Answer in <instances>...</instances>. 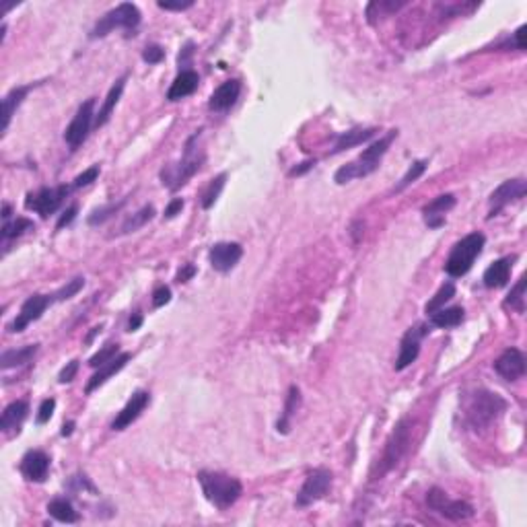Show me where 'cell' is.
<instances>
[{
    "mask_svg": "<svg viewBox=\"0 0 527 527\" xmlns=\"http://www.w3.org/2000/svg\"><path fill=\"white\" fill-rule=\"evenodd\" d=\"M198 482L202 486V492L206 497V501L210 505H214L216 509L225 511L231 505H235L243 492V486L237 478L227 476L223 472H208L202 470L198 472Z\"/></svg>",
    "mask_w": 527,
    "mask_h": 527,
    "instance_id": "cell-1",
    "label": "cell"
},
{
    "mask_svg": "<svg viewBox=\"0 0 527 527\" xmlns=\"http://www.w3.org/2000/svg\"><path fill=\"white\" fill-rule=\"evenodd\" d=\"M198 140H200V130L194 132V134L187 138V142H185V147H183V157H181V161L176 163V165H167V167L161 169V181H163V185L169 187L172 192L179 189L181 185H185L187 179L192 176H196V174L200 172L202 163L206 161V155H204V151L198 147Z\"/></svg>",
    "mask_w": 527,
    "mask_h": 527,
    "instance_id": "cell-2",
    "label": "cell"
},
{
    "mask_svg": "<svg viewBox=\"0 0 527 527\" xmlns=\"http://www.w3.org/2000/svg\"><path fill=\"white\" fill-rule=\"evenodd\" d=\"M396 136H398V130H391L387 136H383L377 142H373L356 161L340 167L336 172V176H334V181L342 185V183H349L352 179H356V177H367L371 176L373 172H377V167L381 163V157L387 153V149H389V145H391V140Z\"/></svg>",
    "mask_w": 527,
    "mask_h": 527,
    "instance_id": "cell-3",
    "label": "cell"
},
{
    "mask_svg": "<svg viewBox=\"0 0 527 527\" xmlns=\"http://www.w3.org/2000/svg\"><path fill=\"white\" fill-rule=\"evenodd\" d=\"M505 410H507V402L499 394H492L486 389H478L476 394H472L465 404V416L474 429H484L492 425Z\"/></svg>",
    "mask_w": 527,
    "mask_h": 527,
    "instance_id": "cell-4",
    "label": "cell"
},
{
    "mask_svg": "<svg viewBox=\"0 0 527 527\" xmlns=\"http://www.w3.org/2000/svg\"><path fill=\"white\" fill-rule=\"evenodd\" d=\"M486 243V237L482 233H470L465 235L461 241H457L445 262V272L453 278H459L463 274H468L472 270V266L476 262V258L482 254Z\"/></svg>",
    "mask_w": 527,
    "mask_h": 527,
    "instance_id": "cell-5",
    "label": "cell"
},
{
    "mask_svg": "<svg viewBox=\"0 0 527 527\" xmlns=\"http://www.w3.org/2000/svg\"><path fill=\"white\" fill-rule=\"evenodd\" d=\"M140 25V10L136 4L132 2H122L115 8L107 10L97 25L91 31V37H105L107 33H111L113 29H126V31H134Z\"/></svg>",
    "mask_w": 527,
    "mask_h": 527,
    "instance_id": "cell-6",
    "label": "cell"
},
{
    "mask_svg": "<svg viewBox=\"0 0 527 527\" xmlns=\"http://www.w3.org/2000/svg\"><path fill=\"white\" fill-rule=\"evenodd\" d=\"M71 194L68 185H56V187H41L33 194H27L25 198V208L33 210L37 214H41L44 219H48L50 214H54L60 204L64 202V198Z\"/></svg>",
    "mask_w": 527,
    "mask_h": 527,
    "instance_id": "cell-7",
    "label": "cell"
},
{
    "mask_svg": "<svg viewBox=\"0 0 527 527\" xmlns=\"http://www.w3.org/2000/svg\"><path fill=\"white\" fill-rule=\"evenodd\" d=\"M332 486V472L326 468H315L313 472H309V476L305 478L301 492L297 494V507H307L317 503L320 499H324L328 494Z\"/></svg>",
    "mask_w": 527,
    "mask_h": 527,
    "instance_id": "cell-8",
    "label": "cell"
},
{
    "mask_svg": "<svg viewBox=\"0 0 527 527\" xmlns=\"http://www.w3.org/2000/svg\"><path fill=\"white\" fill-rule=\"evenodd\" d=\"M427 505L441 513L443 517L451 519V521H463L470 519L474 515V507L463 503V501H451L441 488H431L427 492Z\"/></svg>",
    "mask_w": 527,
    "mask_h": 527,
    "instance_id": "cell-9",
    "label": "cell"
},
{
    "mask_svg": "<svg viewBox=\"0 0 527 527\" xmlns=\"http://www.w3.org/2000/svg\"><path fill=\"white\" fill-rule=\"evenodd\" d=\"M408 445H410V423L406 418H402L385 443V451H383V459H381L383 472L391 470L402 459V455L408 451Z\"/></svg>",
    "mask_w": 527,
    "mask_h": 527,
    "instance_id": "cell-10",
    "label": "cell"
},
{
    "mask_svg": "<svg viewBox=\"0 0 527 527\" xmlns=\"http://www.w3.org/2000/svg\"><path fill=\"white\" fill-rule=\"evenodd\" d=\"M93 107H95V99H87L81 107H79V111H77V115L73 118V122L68 124V128H66V132H64V140H66V145L75 151V149H79L85 140H87L89 136V130H91V124H93Z\"/></svg>",
    "mask_w": 527,
    "mask_h": 527,
    "instance_id": "cell-11",
    "label": "cell"
},
{
    "mask_svg": "<svg viewBox=\"0 0 527 527\" xmlns=\"http://www.w3.org/2000/svg\"><path fill=\"white\" fill-rule=\"evenodd\" d=\"M429 332H431V330H429L427 324H418V326L410 328V330L404 334V338H402V342H400V354H398V358H396V371H404L406 367H410V364L418 358V354H420V342H423V338H425Z\"/></svg>",
    "mask_w": 527,
    "mask_h": 527,
    "instance_id": "cell-12",
    "label": "cell"
},
{
    "mask_svg": "<svg viewBox=\"0 0 527 527\" xmlns=\"http://www.w3.org/2000/svg\"><path fill=\"white\" fill-rule=\"evenodd\" d=\"M50 303H54V301H52V295H31V297L21 305V311H19V315L12 320V324L8 326V330H10V332H23L29 324L37 322V320L44 315V311L50 307Z\"/></svg>",
    "mask_w": 527,
    "mask_h": 527,
    "instance_id": "cell-13",
    "label": "cell"
},
{
    "mask_svg": "<svg viewBox=\"0 0 527 527\" xmlns=\"http://www.w3.org/2000/svg\"><path fill=\"white\" fill-rule=\"evenodd\" d=\"M527 183L526 179H507L503 181L492 194H490V214L488 219L497 216L505 206H509L511 202H517L526 196Z\"/></svg>",
    "mask_w": 527,
    "mask_h": 527,
    "instance_id": "cell-14",
    "label": "cell"
},
{
    "mask_svg": "<svg viewBox=\"0 0 527 527\" xmlns=\"http://www.w3.org/2000/svg\"><path fill=\"white\" fill-rule=\"evenodd\" d=\"M241 256H243V248H241L239 243H235V241L214 243V246L210 248V254H208L210 266H212L216 272H221V274L231 272V270L237 266V262L241 260Z\"/></svg>",
    "mask_w": 527,
    "mask_h": 527,
    "instance_id": "cell-15",
    "label": "cell"
},
{
    "mask_svg": "<svg viewBox=\"0 0 527 527\" xmlns=\"http://www.w3.org/2000/svg\"><path fill=\"white\" fill-rule=\"evenodd\" d=\"M494 371L507 381L521 379L526 375V354L519 349H507L494 360Z\"/></svg>",
    "mask_w": 527,
    "mask_h": 527,
    "instance_id": "cell-16",
    "label": "cell"
},
{
    "mask_svg": "<svg viewBox=\"0 0 527 527\" xmlns=\"http://www.w3.org/2000/svg\"><path fill=\"white\" fill-rule=\"evenodd\" d=\"M149 402H151V394H149V391H136V394L128 400V404L118 412V416H115L113 423H111V429H113V431H124V429H128V427L145 412V408L149 406Z\"/></svg>",
    "mask_w": 527,
    "mask_h": 527,
    "instance_id": "cell-17",
    "label": "cell"
},
{
    "mask_svg": "<svg viewBox=\"0 0 527 527\" xmlns=\"http://www.w3.org/2000/svg\"><path fill=\"white\" fill-rule=\"evenodd\" d=\"M19 470L29 482H44L50 472V457L39 449L27 451L21 459Z\"/></svg>",
    "mask_w": 527,
    "mask_h": 527,
    "instance_id": "cell-18",
    "label": "cell"
},
{
    "mask_svg": "<svg viewBox=\"0 0 527 527\" xmlns=\"http://www.w3.org/2000/svg\"><path fill=\"white\" fill-rule=\"evenodd\" d=\"M239 93H241V83L237 79L225 81L221 87L214 89V93L210 95L208 107L212 111H225V109L235 105V101L239 99Z\"/></svg>",
    "mask_w": 527,
    "mask_h": 527,
    "instance_id": "cell-19",
    "label": "cell"
},
{
    "mask_svg": "<svg viewBox=\"0 0 527 527\" xmlns=\"http://www.w3.org/2000/svg\"><path fill=\"white\" fill-rule=\"evenodd\" d=\"M455 206V196L453 194H443V196H437L433 202H429L425 208H423V214H425V221L431 229H439L445 225V212L451 210Z\"/></svg>",
    "mask_w": 527,
    "mask_h": 527,
    "instance_id": "cell-20",
    "label": "cell"
},
{
    "mask_svg": "<svg viewBox=\"0 0 527 527\" xmlns=\"http://www.w3.org/2000/svg\"><path fill=\"white\" fill-rule=\"evenodd\" d=\"M27 412H29V404L25 400H17V402L8 404L2 412V418H0L2 433H6V435L19 433L23 420L27 418Z\"/></svg>",
    "mask_w": 527,
    "mask_h": 527,
    "instance_id": "cell-21",
    "label": "cell"
},
{
    "mask_svg": "<svg viewBox=\"0 0 527 527\" xmlns=\"http://www.w3.org/2000/svg\"><path fill=\"white\" fill-rule=\"evenodd\" d=\"M130 360V354L128 352H120L115 358H111L109 362H105V364H101L99 367V371L89 379V383H87V387H85V391L87 394H93L99 385H103L111 375H115V373H120L124 367H126V362Z\"/></svg>",
    "mask_w": 527,
    "mask_h": 527,
    "instance_id": "cell-22",
    "label": "cell"
},
{
    "mask_svg": "<svg viewBox=\"0 0 527 527\" xmlns=\"http://www.w3.org/2000/svg\"><path fill=\"white\" fill-rule=\"evenodd\" d=\"M513 260L515 258H501L494 264H490L482 276L484 280V286L488 288H501L509 282V276H511V266H513Z\"/></svg>",
    "mask_w": 527,
    "mask_h": 527,
    "instance_id": "cell-23",
    "label": "cell"
},
{
    "mask_svg": "<svg viewBox=\"0 0 527 527\" xmlns=\"http://www.w3.org/2000/svg\"><path fill=\"white\" fill-rule=\"evenodd\" d=\"M29 91H31V85H25V87L12 89L10 93H6V95H4V99H2V124H0V132H2V134L8 130L10 120H12V115H15L17 107L23 103V99L27 97V93H29Z\"/></svg>",
    "mask_w": 527,
    "mask_h": 527,
    "instance_id": "cell-24",
    "label": "cell"
},
{
    "mask_svg": "<svg viewBox=\"0 0 527 527\" xmlns=\"http://www.w3.org/2000/svg\"><path fill=\"white\" fill-rule=\"evenodd\" d=\"M198 83H200L198 73H194V71H181L176 77V81L172 83L169 91H167V99L169 101H179V99L192 95L198 89Z\"/></svg>",
    "mask_w": 527,
    "mask_h": 527,
    "instance_id": "cell-25",
    "label": "cell"
},
{
    "mask_svg": "<svg viewBox=\"0 0 527 527\" xmlns=\"http://www.w3.org/2000/svg\"><path fill=\"white\" fill-rule=\"evenodd\" d=\"M126 81H128V75L120 77V79L113 83V87L109 89V93H107V97H105V103L101 105V109H99V113H97V118H95V126L107 124V120L111 118V111L115 109V105H118V101H120V97H122V93H124Z\"/></svg>",
    "mask_w": 527,
    "mask_h": 527,
    "instance_id": "cell-26",
    "label": "cell"
},
{
    "mask_svg": "<svg viewBox=\"0 0 527 527\" xmlns=\"http://www.w3.org/2000/svg\"><path fill=\"white\" fill-rule=\"evenodd\" d=\"M39 344H27L23 349H12V351H4L0 354V367L4 371L15 369V367H23L27 362H31V358L37 354Z\"/></svg>",
    "mask_w": 527,
    "mask_h": 527,
    "instance_id": "cell-27",
    "label": "cell"
},
{
    "mask_svg": "<svg viewBox=\"0 0 527 527\" xmlns=\"http://www.w3.org/2000/svg\"><path fill=\"white\" fill-rule=\"evenodd\" d=\"M375 132H377L375 128H364V130H349V132L340 134L338 140H336V145H334V149H332V155L342 153V151H346V149L356 147V145L367 142L369 138L375 136Z\"/></svg>",
    "mask_w": 527,
    "mask_h": 527,
    "instance_id": "cell-28",
    "label": "cell"
},
{
    "mask_svg": "<svg viewBox=\"0 0 527 527\" xmlns=\"http://www.w3.org/2000/svg\"><path fill=\"white\" fill-rule=\"evenodd\" d=\"M299 404H301V391H299V387H295V385H293V387L288 389V396H286V402H284L282 416H280V420H278V425H276V431H278V433H282V435H286V433H288L290 418L295 416V412H297Z\"/></svg>",
    "mask_w": 527,
    "mask_h": 527,
    "instance_id": "cell-29",
    "label": "cell"
},
{
    "mask_svg": "<svg viewBox=\"0 0 527 527\" xmlns=\"http://www.w3.org/2000/svg\"><path fill=\"white\" fill-rule=\"evenodd\" d=\"M153 216H155V206H153V204L142 206L138 212H134L132 216H128V219L122 223V227H120V235H128V233L138 231L140 227H145L147 223H151V221H153Z\"/></svg>",
    "mask_w": 527,
    "mask_h": 527,
    "instance_id": "cell-30",
    "label": "cell"
},
{
    "mask_svg": "<svg viewBox=\"0 0 527 527\" xmlns=\"http://www.w3.org/2000/svg\"><path fill=\"white\" fill-rule=\"evenodd\" d=\"M48 513L56 521H62V524H77L79 521V513L75 511L73 503L66 501V499H54V501H50Z\"/></svg>",
    "mask_w": 527,
    "mask_h": 527,
    "instance_id": "cell-31",
    "label": "cell"
},
{
    "mask_svg": "<svg viewBox=\"0 0 527 527\" xmlns=\"http://www.w3.org/2000/svg\"><path fill=\"white\" fill-rule=\"evenodd\" d=\"M463 309L461 307H443L439 311L431 313V326L435 328H455L463 322Z\"/></svg>",
    "mask_w": 527,
    "mask_h": 527,
    "instance_id": "cell-32",
    "label": "cell"
},
{
    "mask_svg": "<svg viewBox=\"0 0 527 527\" xmlns=\"http://www.w3.org/2000/svg\"><path fill=\"white\" fill-rule=\"evenodd\" d=\"M126 202H128V198H122L120 202H111V204H107V206H99V208H95V210L89 214L87 223L91 225V227H95V225H103V223H105V221H109L113 214H118Z\"/></svg>",
    "mask_w": 527,
    "mask_h": 527,
    "instance_id": "cell-33",
    "label": "cell"
},
{
    "mask_svg": "<svg viewBox=\"0 0 527 527\" xmlns=\"http://www.w3.org/2000/svg\"><path fill=\"white\" fill-rule=\"evenodd\" d=\"M453 297H455V284H453V282H445L439 290L435 293V297H433V299L425 305V313H427V315H431V313L439 311V309L445 307V303H447V301H451Z\"/></svg>",
    "mask_w": 527,
    "mask_h": 527,
    "instance_id": "cell-34",
    "label": "cell"
},
{
    "mask_svg": "<svg viewBox=\"0 0 527 527\" xmlns=\"http://www.w3.org/2000/svg\"><path fill=\"white\" fill-rule=\"evenodd\" d=\"M225 181H227V174H221V176L210 179L208 187H206L204 194H202V208H204V210H208V208L214 206L216 198L221 196V192H223V187H225Z\"/></svg>",
    "mask_w": 527,
    "mask_h": 527,
    "instance_id": "cell-35",
    "label": "cell"
},
{
    "mask_svg": "<svg viewBox=\"0 0 527 527\" xmlns=\"http://www.w3.org/2000/svg\"><path fill=\"white\" fill-rule=\"evenodd\" d=\"M33 229V223L29 219H15V221H6L2 225V241H8V239H15V237H21L25 231Z\"/></svg>",
    "mask_w": 527,
    "mask_h": 527,
    "instance_id": "cell-36",
    "label": "cell"
},
{
    "mask_svg": "<svg viewBox=\"0 0 527 527\" xmlns=\"http://www.w3.org/2000/svg\"><path fill=\"white\" fill-rule=\"evenodd\" d=\"M505 307H511L517 313L526 311V278H519V282L511 288V293L505 299Z\"/></svg>",
    "mask_w": 527,
    "mask_h": 527,
    "instance_id": "cell-37",
    "label": "cell"
},
{
    "mask_svg": "<svg viewBox=\"0 0 527 527\" xmlns=\"http://www.w3.org/2000/svg\"><path fill=\"white\" fill-rule=\"evenodd\" d=\"M83 286H85V278H83V276H77V278L68 280V282H66L60 290H56V293L52 295V301L60 303V301L73 299L75 295H79V293L83 290Z\"/></svg>",
    "mask_w": 527,
    "mask_h": 527,
    "instance_id": "cell-38",
    "label": "cell"
},
{
    "mask_svg": "<svg viewBox=\"0 0 527 527\" xmlns=\"http://www.w3.org/2000/svg\"><path fill=\"white\" fill-rule=\"evenodd\" d=\"M425 172H427V161H416V163H412V167L406 172V176L402 177L400 183L396 185V194H400V192H404L408 185H412Z\"/></svg>",
    "mask_w": 527,
    "mask_h": 527,
    "instance_id": "cell-39",
    "label": "cell"
},
{
    "mask_svg": "<svg viewBox=\"0 0 527 527\" xmlns=\"http://www.w3.org/2000/svg\"><path fill=\"white\" fill-rule=\"evenodd\" d=\"M118 354H120V346H118V344H107L103 351H99L97 354H93V356L89 358V364H91L93 369H97V367L109 362L111 358H115Z\"/></svg>",
    "mask_w": 527,
    "mask_h": 527,
    "instance_id": "cell-40",
    "label": "cell"
},
{
    "mask_svg": "<svg viewBox=\"0 0 527 527\" xmlns=\"http://www.w3.org/2000/svg\"><path fill=\"white\" fill-rule=\"evenodd\" d=\"M99 165H93V167H89V169H85L83 174H79V176L75 177V181H73V187H85V185H89V183H93L97 177H99Z\"/></svg>",
    "mask_w": 527,
    "mask_h": 527,
    "instance_id": "cell-41",
    "label": "cell"
},
{
    "mask_svg": "<svg viewBox=\"0 0 527 527\" xmlns=\"http://www.w3.org/2000/svg\"><path fill=\"white\" fill-rule=\"evenodd\" d=\"M54 408H56V400H54V398H46V400L41 402L39 410H37V423H39V425H46V423L52 418Z\"/></svg>",
    "mask_w": 527,
    "mask_h": 527,
    "instance_id": "cell-42",
    "label": "cell"
},
{
    "mask_svg": "<svg viewBox=\"0 0 527 527\" xmlns=\"http://www.w3.org/2000/svg\"><path fill=\"white\" fill-rule=\"evenodd\" d=\"M165 58V50L161 46H147L142 52V60L149 64H159Z\"/></svg>",
    "mask_w": 527,
    "mask_h": 527,
    "instance_id": "cell-43",
    "label": "cell"
},
{
    "mask_svg": "<svg viewBox=\"0 0 527 527\" xmlns=\"http://www.w3.org/2000/svg\"><path fill=\"white\" fill-rule=\"evenodd\" d=\"M172 301V290H169V286H159L155 293H153V305L159 309V307H163V305H167Z\"/></svg>",
    "mask_w": 527,
    "mask_h": 527,
    "instance_id": "cell-44",
    "label": "cell"
},
{
    "mask_svg": "<svg viewBox=\"0 0 527 527\" xmlns=\"http://www.w3.org/2000/svg\"><path fill=\"white\" fill-rule=\"evenodd\" d=\"M77 373H79V360H71V362H66V367L60 371V383H71L75 377H77Z\"/></svg>",
    "mask_w": 527,
    "mask_h": 527,
    "instance_id": "cell-45",
    "label": "cell"
},
{
    "mask_svg": "<svg viewBox=\"0 0 527 527\" xmlns=\"http://www.w3.org/2000/svg\"><path fill=\"white\" fill-rule=\"evenodd\" d=\"M77 212H79V206L77 204H73V206H68L64 212H62V216L58 219V223H56V229H64V227H68L75 219H77Z\"/></svg>",
    "mask_w": 527,
    "mask_h": 527,
    "instance_id": "cell-46",
    "label": "cell"
},
{
    "mask_svg": "<svg viewBox=\"0 0 527 527\" xmlns=\"http://www.w3.org/2000/svg\"><path fill=\"white\" fill-rule=\"evenodd\" d=\"M189 6H194V0H185V2H159V8H163V10H185V8H189Z\"/></svg>",
    "mask_w": 527,
    "mask_h": 527,
    "instance_id": "cell-47",
    "label": "cell"
},
{
    "mask_svg": "<svg viewBox=\"0 0 527 527\" xmlns=\"http://www.w3.org/2000/svg\"><path fill=\"white\" fill-rule=\"evenodd\" d=\"M194 274H196V266H194V264H185V266L177 272L176 280L177 282H187L189 278H194Z\"/></svg>",
    "mask_w": 527,
    "mask_h": 527,
    "instance_id": "cell-48",
    "label": "cell"
},
{
    "mask_svg": "<svg viewBox=\"0 0 527 527\" xmlns=\"http://www.w3.org/2000/svg\"><path fill=\"white\" fill-rule=\"evenodd\" d=\"M181 208H183V200H181V198H174V200L169 202V206L165 208V219H174V216H177V214L181 212Z\"/></svg>",
    "mask_w": 527,
    "mask_h": 527,
    "instance_id": "cell-49",
    "label": "cell"
},
{
    "mask_svg": "<svg viewBox=\"0 0 527 527\" xmlns=\"http://www.w3.org/2000/svg\"><path fill=\"white\" fill-rule=\"evenodd\" d=\"M313 165H315V161H303V163H299V167H293V169L288 172V176L290 177L303 176V174H305V172H309Z\"/></svg>",
    "mask_w": 527,
    "mask_h": 527,
    "instance_id": "cell-50",
    "label": "cell"
},
{
    "mask_svg": "<svg viewBox=\"0 0 527 527\" xmlns=\"http://www.w3.org/2000/svg\"><path fill=\"white\" fill-rule=\"evenodd\" d=\"M524 35H526V25H521V27L515 31V46H517V50H526V41H524Z\"/></svg>",
    "mask_w": 527,
    "mask_h": 527,
    "instance_id": "cell-51",
    "label": "cell"
},
{
    "mask_svg": "<svg viewBox=\"0 0 527 527\" xmlns=\"http://www.w3.org/2000/svg\"><path fill=\"white\" fill-rule=\"evenodd\" d=\"M140 326H142V315H140V313H134V315L130 317V324H128V332H136Z\"/></svg>",
    "mask_w": 527,
    "mask_h": 527,
    "instance_id": "cell-52",
    "label": "cell"
},
{
    "mask_svg": "<svg viewBox=\"0 0 527 527\" xmlns=\"http://www.w3.org/2000/svg\"><path fill=\"white\" fill-rule=\"evenodd\" d=\"M360 229H364V225L360 223V221H356L354 225H352V235H354V243H358V239H360V235L364 233V231H360Z\"/></svg>",
    "mask_w": 527,
    "mask_h": 527,
    "instance_id": "cell-53",
    "label": "cell"
},
{
    "mask_svg": "<svg viewBox=\"0 0 527 527\" xmlns=\"http://www.w3.org/2000/svg\"><path fill=\"white\" fill-rule=\"evenodd\" d=\"M73 431H75V423H66V425L62 427V437H71Z\"/></svg>",
    "mask_w": 527,
    "mask_h": 527,
    "instance_id": "cell-54",
    "label": "cell"
},
{
    "mask_svg": "<svg viewBox=\"0 0 527 527\" xmlns=\"http://www.w3.org/2000/svg\"><path fill=\"white\" fill-rule=\"evenodd\" d=\"M10 216H12L10 204H4V208H2V219H4V223H6V221H10Z\"/></svg>",
    "mask_w": 527,
    "mask_h": 527,
    "instance_id": "cell-55",
    "label": "cell"
},
{
    "mask_svg": "<svg viewBox=\"0 0 527 527\" xmlns=\"http://www.w3.org/2000/svg\"><path fill=\"white\" fill-rule=\"evenodd\" d=\"M99 332H101V326H95V328L91 330V334H89L87 340H85V342H87V344H89V342H93V338H95V336H97Z\"/></svg>",
    "mask_w": 527,
    "mask_h": 527,
    "instance_id": "cell-56",
    "label": "cell"
}]
</instances>
